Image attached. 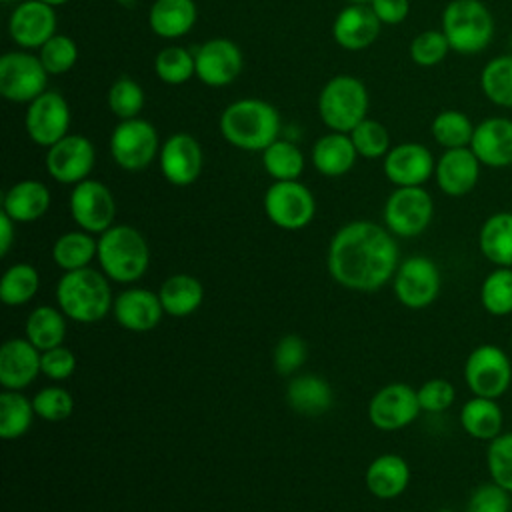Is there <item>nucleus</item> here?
<instances>
[{
	"label": "nucleus",
	"instance_id": "f257e3e1",
	"mask_svg": "<svg viewBox=\"0 0 512 512\" xmlns=\"http://www.w3.org/2000/svg\"><path fill=\"white\" fill-rule=\"evenodd\" d=\"M398 264L394 234L376 222H348L330 238L328 274L348 290L372 292L382 288L394 278Z\"/></svg>",
	"mask_w": 512,
	"mask_h": 512
},
{
	"label": "nucleus",
	"instance_id": "f03ea898",
	"mask_svg": "<svg viewBox=\"0 0 512 512\" xmlns=\"http://www.w3.org/2000/svg\"><path fill=\"white\" fill-rule=\"evenodd\" d=\"M220 132L228 144L246 152H262L280 134L278 110L260 98H240L220 116Z\"/></svg>",
	"mask_w": 512,
	"mask_h": 512
},
{
	"label": "nucleus",
	"instance_id": "7ed1b4c3",
	"mask_svg": "<svg viewBox=\"0 0 512 512\" xmlns=\"http://www.w3.org/2000/svg\"><path fill=\"white\" fill-rule=\"evenodd\" d=\"M56 302L64 316L74 322H98L114 306L110 278L90 266L64 272L56 284Z\"/></svg>",
	"mask_w": 512,
	"mask_h": 512
},
{
	"label": "nucleus",
	"instance_id": "20e7f679",
	"mask_svg": "<svg viewBox=\"0 0 512 512\" xmlns=\"http://www.w3.org/2000/svg\"><path fill=\"white\" fill-rule=\"evenodd\" d=\"M96 258L110 280L132 284L148 270L150 248L140 230L128 224H114L98 236Z\"/></svg>",
	"mask_w": 512,
	"mask_h": 512
},
{
	"label": "nucleus",
	"instance_id": "39448f33",
	"mask_svg": "<svg viewBox=\"0 0 512 512\" xmlns=\"http://www.w3.org/2000/svg\"><path fill=\"white\" fill-rule=\"evenodd\" d=\"M458 54H478L492 42L494 18L482 0H450L440 28Z\"/></svg>",
	"mask_w": 512,
	"mask_h": 512
},
{
	"label": "nucleus",
	"instance_id": "423d86ee",
	"mask_svg": "<svg viewBox=\"0 0 512 512\" xmlns=\"http://www.w3.org/2000/svg\"><path fill=\"white\" fill-rule=\"evenodd\" d=\"M370 98L364 82L350 74H338L330 78L318 96L320 120L332 132L350 134L368 112Z\"/></svg>",
	"mask_w": 512,
	"mask_h": 512
},
{
	"label": "nucleus",
	"instance_id": "0eeeda50",
	"mask_svg": "<svg viewBox=\"0 0 512 512\" xmlns=\"http://www.w3.org/2000/svg\"><path fill=\"white\" fill-rule=\"evenodd\" d=\"M464 382L472 396L498 400L512 384V362L496 344L476 346L464 362Z\"/></svg>",
	"mask_w": 512,
	"mask_h": 512
},
{
	"label": "nucleus",
	"instance_id": "6e6552de",
	"mask_svg": "<svg viewBox=\"0 0 512 512\" xmlns=\"http://www.w3.org/2000/svg\"><path fill=\"white\" fill-rule=\"evenodd\" d=\"M48 76L40 56L30 52L14 50L0 58V94L8 102L30 104L48 90Z\"/></svg>",
	"mask_w": 512,
	"mask_h": 512
},
{
	"label": "nucleus",
	"instance_id": "1a4fd4ad",
	"mask_svg": "<svg viewBox=\"0 0 512 512\" xmlns=\"http://www.w3.org/2000/svg\"><path fill=\"white\" fill-rule=\"evenodd\" d=\"M110 154L122 170H144L160 154L156 128L144 118L120 120L110 134Z\"/></svg>",
	"mask_w": 512,
	"mask_h": 512
},
{
	"label": "nucleus",
	"instance_id": "9d476101",
	"mask_svg": "<svg viewBox=\"0 0 512 512\" xmlns=\"http://www.w3.org/2000/svg\"><path fill=\"white\" fill-rule=\"evenodd\" d=\"M384 226L400 238L420 236L432 222L434 202L422 186L396 188L384 204Z\"/></svg>",
	"mask_w": 512,
	"mask_h": 512
},
{
	"label": "nucleus",
	"instance_id": "9b49d317",
	"mask_svg": "<svg viewBox=\"0 0 512 512\" xmlns=\"http://www.w3.org/2000/svg\"><path fill=\"white\" fill-rule=\"evenodd\" d=\"M264 212L274 226L282 230H300L312 222L316 200L298 180H280L268 186L264 194Z\"/></svg>",
	"mask_w": 512,
	"mask_h": 512
},
{
	"label": "nucleus",
	"instance_id": "f8f14e48",
	"mask_svg": "<svg viewBox=\"0 0 512 512\" xmlns=\"http://www.w3.org/2000/svg\"><path fill=\"white\" fill-rule=\"evenodd\" d=\"M440 284V270L428 256H410L402 260L392 278L398 302L412 310L430 306L440 294Z\"/></svg>",
	"mask_w": 512,
	"mask_h": 512
},
{
	"label": "nucleus",
	"instance_id": "ddd939ff",
	"mask_svg": "<svg viewBox=\"0 0 512 512\" xmlns=\"http://www.w3.org/2000/svg\"><path fill=\"white\" fill-rule=\"evenodd\" d=\"M70 216L84 232H106L114 226L116 216V202L110 188L92 178L78 182L70 192Z\"/></svg>",
	"mask_w": 512,
	"mask_h": 512
},
{
	"label": "nucleus",
	"instance_id": "4468645a",
	"mask_svg": "<svg viewBox=\"0 0 512 512\" xmlns=\"http://www.w3.org/2000/svg\"><path fill=\"white\" fill-rule=\"evenodd\" d=\"M422 412L418 402V392L404 384L392 382L380 388L368 404V420L374 428L384 432H394L410 426Z\"/></svg>",
	"mask_w": 512,
	"mask_h": 512
},
{
	"label": "nucleus",
	"instance_id": "2eb2a0df",
	"mask_svg": "<svg viewBox=\"0 0 512 512\" xmlns=\"http://www.w3.org/2000/svg\"><path fill=\"white\" fill-rule=\"evenodd\" d=\"M24 128L30 140L44 148L62 140L70 128V106L66 98L54 90H46L34 98L26 108Z\"/></svg>",
	"mask_w": 512,
	"mask_h": 512
},
{
	"label": "nucleus",
	"instance_id": "dca6fc26",
	"mask_svg": "<svg viewBox=\"0 0 512 512\" xmlns=\"http://www.w3.org/2000/svg\"><path fill=\"white\" fill-rule=\"evenodd\" d=\"M94 164L96 148L80 134H66L46 152V170L60 184L76 186L90 176Z\"/></svg>",
	"mask_w": 512,
	"mask_h": 512
},
{
	"label": "nucleus",
	"instance_id": "f3484780",
	"mask_svg": "<svg viewBox=\"0 0 512 512\" xmlns=\"http://www.w3.org/2000/svg\"><path fill=\"white\" fill-rule=\"evenodd\" d=\"M196 76L202 84L222 88L232 84L242 72V50L228 38H210L194 52Z\"/></svg>",
	"mask_w": 512,
	"mask_h": 512
},
{
	"label": "nucleus",
	"instance_id": "a211bd4d",
	"mask_svg": "<svg viewBox=\"0 0 512 512\" xmlns=\"http://www.w3.org/2000/svg\"><path fill=\"white\" fill-rule=\"evenodd\" d=\"M10 38L22 48H42L56 34V12L40 0H22L8 20Z\"/></svg>",
	"mask_w": 512,
	"mask_h": 512
},
{
	"label": "nucleus",
	"instance_id": "6ab92c4d",
	"mask_svg": "<svg viewBox=\"0 0 512 512\" xmlns=\"http://www.w3.org/2000/svg\"><path fill=\"white\" fill-rule=\"evenodd\" d=\"M158 156L162 176L174 186H190L202 172V148L198 140L186 132L166 138Z\"/></svg>",
	"mask_w": 512,
	"mask_h": 512
},
{
	"label": "nucleus",
	"instance_id": "aec40b11",
	"mask_svg": "<svg viewBox=\"0 0 512 512\" xmlns=\"http://www.w3.org/2000/svg\"><path fill=\"white\" fill-rule=\"evenodd\" d=\"M432 152L418 142H402L384 156V176L396 186H422L434 174Z\"/></svg>",
	"mask_w": 512,
	"mask_h": 512
},
{
	"label": "nucleus",
	"instance_id": "412c9836",
	"mask_svg": "<svg viewBox=\"0 0 512 512\" xmlns=\"http://www.w3.org/2000/svg\"><path fill=\"white\" fill-rule=\"evenodd\" d=\"M480 160L470 146L450 148L436 160L434 178L438 188L452 198L472 192L480 178Z\"/></svg>",
	"mask_w": 512,
	"mask_h": 512
},
{
	"label": "nucleus",
	"instance_id": "4be33fe9",
	"mask_svg": "<svg viewBox=\"0 0 512 512\" xmlns=\"http://www.w3.org/2000/svg\"><path fill=\"white\" fill-rule=\"evenodd\" d=\"M470 148L482 166H512V120L506 116H490L482 120L474 126Z\"/></svg>",
	"mask_w": 512,
	"mask_h": 512
},
{
	"label": "nucleus",
	"instance_id": "5701e85b",
	"mask_svg": "<svg viewBox=\"0 0 512 512\" xmlns=\"http://www.w3.org/2000/svg\"><path fill=\"white\" fill-rule=\"evenodd\" d=\"M116 322L130 332L154 330L166 314L160 296L148 288H128L114 298Z\"/></svg>",
	"mask_w": 512,
	"mask_h": 512
},
{
	"label": "nucleus",
	"instance_id": "b1692460",
	"mask_svg": "<svg viewBox=\"0 0 512 512\" xmlns=\"http://www.w3.org/2000/svg\"><path fill=\"white\" fill-rule=\"evenodd\" d=\"M42 352L28 338H10L0 348V384L4 390L30 386L40 368Z\"/></svg>",
	"mask_w": 512,
	"mask_h": 512
},
{
	"label": "nucleus",
	"instance_id": "393cba45",
	"mask_svg": "<svg viewBox=\"0 0 512 512\" xmlns=\"http://www.w3.org/2000/svg\"><path fill=\"white\" fill-rule=\"evenodd\" d=\"M380 28L382 22L376 18L370 4H348L334 18L332 36L340 48L358 52L378 38Z\"/></svg>",
	"mask_w": 512,
	"mask_h": 512
},
{
	"label": "nucleus",
	"instance_id": "a878e982",
	"mask_svg": "<svg viewBox=\"0 0 512 512\" xmlns=\"http://www.w3.org/2000/svg\"><path fill=\"white\" fill-rule=\"evenodd\" d=\"M50 208V190L40 180H20L12 184L2 198V212L16 224H26L42 218Z\"/></svg>",
	"mask_w": 512,
	"mask_h": 512
},
{
	"label": "nucleus",
	"instance_id": "bb28decb",
	"mask_svg": "<svg viewBox=\"0 0 512 512\" xmlns=\"http://www.w3.org/2000/svg\"><path fill=\"white\" fill-rule=\"evenodd\" d=\"M364 482L372 496L380 500H392L408 488L410 466L398 454H380L368 464Z\"/></svg>",
	"mask_w": 512,
	"mask_h": 512
},
{
	"label": "nucleus",
	"instance_id": "cd10ccee",
	"mask_svg": "<svg viewBox=\"0 0 512 512\" xmlns=\"http://www.w3.org/2000/svg\"><path fill=\"white\" fill-rule=\"evenodd\" d=\"M358 152L352 144L350 134L328 132L320 136L312 146V164L314 168L328 178L344 176L356 164Z\"/></svg>",
	"mask_w": 512,
	"mask_h": 512
},
{
	"label": "nucleus",
	"instance_id": "c85d7f7f",
	"mask_svg": "<svg viewBox=\"0 0 512 512\" xmlns=\"http://www.w3.org/2000/svg\"><path fill=\"white\" fill-rule=\"evenodd\" d=\"M194 0H154L148 12L150 30L166 40L180 38L196 24Z\"/></svg>",
	"mask_w": 512,
	"mask_h": 512
},
{
	"label": "nucleus",
	"instance_id": "c756f323",
	"mask_svg": "<svg viewBox=\"0 0 512 512\" xmlns=\"http://www.w3.org/2000/svg\"><path fill=\"white\" fill-rule=\"evenodd\" d=\"M288 406L302 416H320L330 410L334 394L330 384L316 374L294 376L286 388Z\"/></svg>",
	"mask_w": 512,
	"mask_h": 512
},
{
	"label": "nucleus",
	"instance_id": "7c9ffc66",
	"mask_svg": "<svg viewBox=\"0 0 512 512\" xmlns=\"http://www.w3.org/2000/svg\"><path fill=\"white\" fill-rule=\"evenodd\" d=\"M158 296L168 316L186 318L202 306L204 286L190 274H174L162 282Z\"/></svg>",
	"mask_w": 512,
	"mask_h": 512
},
{
	"label": "nucleus",
	"instance_id": "2f4dec72",
	"mask_svg": "<svg viewBox=\"0 0 512 512\" xmlns=\"http://www.w3.org/2000/svg\"><path fill=\"white\" fill-rule=\"evenodd\" d=\"M502 424L504 414L494 398L472 396L460 408V426L476 440H494L498 434H502Z\"/></svg>",
	"mask_w": 512,
	"mask_h": 512
},
{
	"label": "nucleus",
	"instance_id": "473e14b6",
	"mask_svg": "<svg viewBox=\"0 0 512 512\" xmlns=\"http://www.w3.org/2000/svg\"><path fill=\"white\" fill-rule=\"evenodd\" d=\"M478 248L494 266H512V212H494L482 222Z\"/></svg>",
	"mask_w": 512,
	"mask_h": 512
},
{
	"label": "nucleus",
	"instance_id": "72a5a7b5",
	"mask_svg": "<svg viewBox=\"0 0 512 512\" xmlns=\"http://www.w3.org/2000/svg\"><path fill=\"white\" fill-rule=\"evenodd\" d=\"M24 334L40 352L62 346L66 338V316L60 308L38 306L26 318Z\"/></svg>",
	"mask_w": 512,
	"mask_h": 512
},
{
	"label": "nucleus",
	"instance_id": "f704fd0d",
	"mask_svg": "<svg viewBox=\"0 0 512 512\" xmlns=\"http://www.w3.org/2000/svg\"><path fill=\"white\" fill-rule=\"evenodd\" d=\"M98 254V240L90 232L72 230L56 238L52 246V258L64 272L88 268Z\"/></svg>",
	"mask_w": 512,
	"mask_h": 512
},
{
	"label": "nucleus",
	"instance_id": "c9c22d12",
	"mask_svg": "<svg viewBox=\"0 0 512 512\" xmlns=\"http://www.w3.org/2000/svg\"><path fill=\"white\" fill-rule=\"evenodd\" d=\"M262 166L274 182L298 180L304 170V154L294 142L278 138L262 150Z\"/></svg>",
	"mask_w": 512,
	"mask_h": 512
},
{
	"label": "nucleus",
	"instance_id": "e433bc0d",
	"mask_svg": "<svg viewBox=\"0 0 512 512\" xmlns=\"http://www.w3.org/2000/svg\"><path fill=\"white\" fill-rule=\"evenodd\" d=\"M34 414L32 400L20 390H4L0 394V436L4 440L20 438L32 426Z\"/></svg>",
	"mask_w": 512,
	"mask_h": 512
},
{
	"label": "nucleus",
	"instance_id": "4c0bfd02",
	"mask_svg": "<svg viewBox=\"0 0 512 512\" xmlns=\"http://www.w3.org/2000/svg\"><path fill=\"white\" fill-rule=\"evenodd\" d=\"M482 94L500 108H512V54H500L480 72Z\"/></svg>",
	"mask_w": 512,
	"mask_h": 512
},
{
	"label": "nucleus",
	"instance_id": "58836bf2",
	"mask_svg": "<svg viewBox=\"0 0 512 512\" xmlns=\"http://www.w3.org/2000/svg\"><path fill=\"white\" fill-rule=\"evenodd\" d=\"M40 288L38 270L28 262H18L6 268L0 280V300L6 306H22L30 302Z\"/></svg>",
	"mask_w": 512,
	"mask_h": 512
},
{
	"label": "nucleus",
	"instance_id": "ea45409f",
	"mask_svg": "<svg viewBox=\"0 0 512 512\" xmlns=\"http://www.w3.org/2000/svg\"><path fill=\"white\" fill-rule=\"evenodd\" d=\"M430 134L444 150L464 148L472 142L474 124L460 110H442L434 116L430 124Z\"/></svg>",
	"mask_w": 512,
	"mask_h": 512
},
{
	"label": "nucleus",
	"instance_id": "a19ab883",
	"mask_svg": "<svg viewBox=\"0 0 512 512\" xmlns=\"http://www.w3.org/2000/svg\"><path fill=\"white\" fill-rule=\"evenodd\" d=\"M480 304L490 316L512 314V268L496 266L480 284Z\"/></svg>",
	"mask_w": 512,
	"mask_h": 512
},
{
	"label": "nucleus",
	"instance_id": "79ce46f5",
	"mask_svg": "<svg viewBox=\"0 0 512 512\" xmlns=\"http://www.w3.org/2000/svg\"><path fill=\"white\" fill-rule=\"evenodd\" d=\"M156 76L170 86H180L196 76L194 54L182 46H166L154 58Z\"/></svg>",
	"mask_w": 512,
	"mask_h": 512
},
{
	"label": "nucleus",
	"instance_id": "37998d69",
	"mask_svg": "<svg viewBox=\"0 0 512 512\" xmlns=\"http://www.w3.org/2000/svg\"><path fill=\"white\" fill-rule=\"evenodd\" d=\"M144 102H146V96L142 86L130 76H120L118 80L112 82L108 90V108L120 120L138 118V114L144 108Z\"/></svg>",
	"mask_w": 512,
	"mask_h": 512
},
{
	"label": "nucleus",
	"instance_id": "c03bdc74",
	"mask_svg": "<svg viewBox=\"0 0 512 512\" xmlns=\"http://www.w3.org/2000/svg\"><path fill=\"white\" fill-rule=\"evenodd\" d=\"M350 138L358 156L364 158H382L390 150V136L386 126L372 118H364L358 126H354Z\"/></svg>",
	"mask_w": 512,
	"mask_h": 512
},
{
	"label": "nucleus",
	"instance_id": "a18cd8bd",
	"mask_svg": "<svg viewBox=\"0 0 512 512\" xmlns=\"http://www.w3.org/2000/svg\"><path fill=\"white\" fill-rule=\"evenodd\" d=\"M486 466L490 480L512 494V432H502L488 442Z\"/></svg>",
	"mask_w": 512,
	"mask_h": 512
},
{
	"label": "nucleus",
	"instance_id": "49530a36",
	"mask_svg": "<svg viewBox=\"0 0 512 512\" xmlns=\"http://www.w3.org/2000/svg\"><path fill=\"white\" fill-rule=\"evenodd\" d=\"M40 60L48 74H66L74 68L78 62V46L76 42L66 34H54L42 48H40Z\"/></svg>",
	"mask_w": 512,
	"mask_h": 512
},
{
	"label": "nucleus",
	"instance_id": "de8ad7c7",
	"mask_svg": "<svg viewBox=\"0 0 512 512\" xmlns=\"http://www.w3.org/2000/svg\"><path fill=\"white\" fill-rule=\"evenodd\" d=\"M32 406L36 416H40L42 420L62 422L72 414L74 398L62 386H48L36 392V396L32 398Z\"/></svg>",
	"mask_w": 512,
	"mask_h": 512
},
{
	"label": "nucleus",
	"instance_id": "09e8293b",
	"mask_svg": "<svg viewBox=\"0 0 512 512\" xmlns=\"http://www.w3.org/2000/svg\"><path fill=\"white\" fill-rule=\"evenodd\" d=\"M450 52V44L442 30H424L410 42V58L422 68L440 64Z\"/></svg>",
	"mask_w": 512,
	"mask_h": 512
},
{
	"label": "nucleus",
	"instance_id": "8fccbe9b",
	"mask_svg": "<svg viewBox=\"0 0 512 512\" xmlns=\"http://www.w3.org/2000/svg\"><path fill=\"white\" fill-rule=\"evenodd\" d=\"M466 512H512V494L492 480L484 482L472 490Z\"/></svg>",
	"mask_w": 512,
	"mask_h": 512
},
{
	"label": "nucleus",
	"instance_id": "3c124183",
	"mask_svg": "<svg viewBox=\"0 0 512 512\" xmlns=\"http://www.w3.org/2000/svg\"><path fill=\"white\" fill-rule=\"evenodd\" d=\"M416 392L420 408L430 414H440L448 410L456 400V390L446 378H430Z\"/></svg>",
	"mask_w": 512,
	"mask_h": 512
},
{
	"label": "nucleus",
	"instance_id": "603ef678",
	"mask_svg": "<svg viewBox=\"0 0 512 512\" xmlns=\"http://www.w3.org/2000/svg\"><path fill=\"white\" fill-rule=\"evenodd\" d=\"M306 342L296 334H286L274 348V368L282 376L294 374L306 360Z\"/></svg>",
	"mask_w": 512,
	"mask_h": 512
},
{
	"label": "nucleus",
	"instance_id": "864d4df0",
	"mask_svg": "<svg viewBox=\"0 0 512 512\" xmlns=\"http://www.w3.org/2000/svg\"><path fill=\"white\" fill-rule=\"evenodd\" d=\"M40 368H42L44 376H48L50 380L60 382V380H66L74 374L76 356L66 346H56V348H50V350L42 352Z\"/></svg>",
	"mask_w": 512,
	"mask_h": 512
},
{
	"label": "nucleus",
	"instance_id": "5fc2aeb1",
	"mask_svg": "<svg viewBox=\"0 0 512 512\" xmlns=\"http://www.w3.org/2000/svg\"><path fill=\"white\" fill-rule=\"evenodd\" d=\"M372 12L382 24L394 26L406 20L410 12V2L408 0H370L368 2Z\"/></svg>",
	"mask_w": 512,
	"mask_h": 512
},
{
	"label": "nucleus",
	"instance_id": "6e6d98bb",
	"mask_svg": "<svg viewBox=\"0 0 512 512\" xmlns=\"http://www.w3.org/2000/svg\"><path fill=\"white\" fill-rule=\"evenodd\" d=\"M14 224L6 212H0V256H6L14 242Z\"/></svg>",
	"mask_w": 512,
	"mask_h": 512
},
{
	"label": "nucleus",
	"instance_id": "4d7b16f0",
	"mask_svg": "<svg viewBox=\"0 0 512 512\" xmlns=\"http://www.w3.org/2000/svg\"><path fill=\"white\" fill-rule=\"evenodd\" d=\"M40 2H44V4H48V6H52V8H56V6H62V4H66L68 0H40Z\"/></svg>",
	"mask_w": 512,
	"mask_h": 512
},
{
	"label": "nucleus",
	"instance_id": "13d9d810",
	"mask_svg": "<svg viewBox=\"0 0 512 512\" xmlns=\"http://www.w3.org/2000/svg\"><path fill=\"white\" fill-rule=\"evenodd\" d=\"M348 4H368L370 0H346Z\"/></svg>",
	"mask_w": 512,
	"mask_h": 512
},
{
	"label": "nucleus",
	"instance_id": "bf43d9fd",
	"mask_svg": "<svg viewBox=\"0 0 512 512\" xmlns=\"http://www.w3.org/2000/svg\"><path fill=\"white\" fill-rule=\"evenodd\" d=\"M436 512H456V510H452V508H438Z\"/></svg>",
	"mask_w": 512,
	"mask_h": 512
},
{
	"label": "nucleus",
	"instance_id": "052dcab7",
	"mask_svg": "<svg viewBox=\"0 0 512 512\" xmlns=\"http://www.w3.org/2000/svg\"><path fill=\"white\" fill-rule=\"evenodd\" d=\"M2 2H4V4H8V2H16V0H2Z\"/></svg>",
	"mask_w": 512,
	"mask_h": 512
},
{
	"label": "nucleus",
	"instance_id": "680f3d73",
	"mask_svg": "<svg viewBox=\"0 0 512 512\" xmlns=\"http://www.w3.org/2000/svg\"><path fill=\"white\" fill-rule=\"evenodd\" d=\"M510 268H512V266H510Z\"/></svg>",
	"mask_w": 512,
	"mask_h": 512
}]
</instances>
